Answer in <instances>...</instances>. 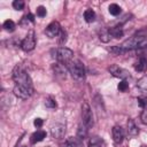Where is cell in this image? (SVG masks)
<instances>
[{"label":"cell","instance_id":"obj_33","mask_svg":"<svg viewBox=\"0 0 147 147\" xmlns=\"http://www.w3.org/2000/svg\"><path fill=\"white\" fill-rule=\"evenodd\" d=\"M62 147H71V146H70V145H68V144H67V145H64V146H62Z\"/></svg>","mask_w":147,"mask_h":147},{"label":"cell","instance_id":"obj_8","mask_svg":"<svg viewBox=\"0 0 147 147\" xmlns=\"http://www.w3.org/2000/svg\"><path fill=\"white\" fill-rule=\"evenodd\" d=\"M13 92L17 98H20L22 100H26L32 95L33 88H30V87H26V86H22V85H15Z\"/></svg>","mask_w":147,"mask_h":147},{"label":"cell","instance_id":"obj_17","mask_svg":"<svg viewBox=\"0 0 147 147\" xmlns=\"http://www.w3.org/2000/svg\"><path fill=\"white\" fill-rule=\"evenodd\" d=\"M84 20H85L87 23L94 22V20H95V13H94V10L91 9V8L86 9V10L84 11Z\"/></svg>","mask_w":147,"mask_h":147},{"label":"cell","instance_id":"obj_18","mask_svg":"<svg viewBox=\"0 0 147 147\" xmlns=\"http://www.w3.org/2000/svg\"><path fill=\"white\" fill-rule=\"evenodd\" d=\"M29 23H31V24H33L34 23V16L32 15V14H26L23 18H22V21H21V25L22 26H24V28H28L29 26Z\"/></svg>","mask_w":147,"mask_h":147},{"label":"cell","instance_id":"obj_4","mask_svg":"<svg viewBox=\"0 0 147 147\" xmlns=\"http://www.w3.org/2000/svg\"><path fill=\"white\" fill-rule=\"evenodd\" d=\"M53 57L61 64L67 65L74 57V52L70 48L67 47H59L54 51V55Z\"/></svg>","mask_w":147,"mask_h":147},{"label":"cell","instance_id":"obj_2","mask_svg":"<svg viewBox=\"0 0 147 147\" xmlns=\"http://www.w3.org/2000/svg\"><path fill=\"white\" fill-rule=\"evenodd\" d=\"M13 80L16 83L15 85H22V86L33 88L32 80H31L29 74L26 72V70L22 65H16L14 68V70H13Z\"/></svg>","mask_w":147,"mask_h":147},{"label":"cell","instance_id":"obj_9","mask_svg":"<svg viewBox=\"0 0 147 147\" xmlns=\"http://www.w3.org/2000/svg\"><path fill=\"white\" fill-rule=\"evenodd\" d=\"M45 33L48 38H55L61 33V26L59 24V22L53 21L52 23H49L45 30Z\"/></svg>","mask_w":147,"mask_h":147},{"label":"cell","instance_id":"obj_22","mask_svg":"<svg viewBox=\"0 0 147 147\" xmlns=\"http://www.w3.org/2000/svg\"><path fill=\"white\" fill-rule=\"evenodd\" d=\"M137 87L141 91H147V76H142L137 82Z\"/></svg>","mask_w":147,"mask_h":147},{"label":"cell","instance_id":"obj_32","mask_svg":"<svg viewBox=\"0 0 147 147\" xmlns=\"http://www.w3.org/2000/svg\"><path fill=\"white\" fill-rule=\"evenodd\" d=\"M17 147H28V146H24V145H18Z\"/></svg>","mask_w":147,"mask_h":147},{"label":"cell","instance_id":"obj_20","mask_svg":"<svg viewBox=\"0 0 147 147\" xmlns=\"http://www.w3.org/2000/svg\"><path fill=\"white\" fill-rule=\"evenodd\" d=\"M87 131H88V129L80 122L79 125H78V131H77L78 138H79V139H85L86 136H87Z\"/></svg>","mask_w":147,"mask_h":147},{"label":"cell","instance_id":"obj_5","mask_svg":"<svg viewBox=\"0 0 147 147\" xmlns=\"http://www.w3.org/2000/svg\"><path fill=\"white\" fill-rule=\"evenodd\" d=\"M82 123L87 129L93 126V114H92L91 107L87 102H84L82 105Z\"/></svg>","mask_w":147,"mask_h":147},{"label":"cell","instance_id":"obj_30","mask_svg":"<svg viewBox=\"0 0 147 147\" xmlns=\"http://www.w3.org/2000/svg\"><path fill=\"white\" fill-rule=\"evenodd\" d=\"M65 40H67V33L64 32V31H61V38H60V40H59V44H64L65 42Z\"/></svg>","mask_w":147,"mask_h":147},{"label":"cell","instance_id":"obj_21","mask_svg":"<svg viewBox=\"0 0 147 147\" xmlns=\"http://www.w3.org/2000/svg\"><path fill=\"white\" fill-rule=\"evenodd\" d=\"M2 28H3L6 31H8V32H13V31L15 30V28H16V24H15L14 21H11V20H7V21L3 22Z\"/></svg>","mask_w":147,"mask_h":147},{"label":"cell","instance_id":"obj_7","mask_svg":"<svg viewBox=\"0 0 147 147\" xmlns=\"http://www.w3.org/2000/svg\"><path fill=\"white\" fill-rule=\"evenodd\" d=\"M108 71L114 76V77H117L122 80H125L126 78H130V72L124 69V68H121L119 65L117 64H111L109 68H108Z\"/></svg>","mask_w":147,"mask_h":147},{"label":"cell","instance_id":"obj_29","mask_svg":"<svg viewBox=\"0 0 147 147\" xmlns=\"http://www.w3.org/2000/svg\"><path fill=\"white\" fill-rule=\"evenodd\" d=\"M140 119H141V122H142L144 124L147 125V108L142 110V113H141V115H140Z\"/></svg>","mask_w":147,"mask_h":147},{"label":"cell","instance_id":"obj_1","mask_svg":"<svg viewBox=\"0 0 147 147\" xmlns=\"http://www.w3.org/2000/svg\"><path fill=\"white\" fill-rule=\"evenodd\" d=\"M147 46V36H132L131 38L124 40L121 45H116L109 48L111 53L115 54H123L133 49L142 48Z\"/></svg>","mask_w":147,"mask_h":147},{"label":"cell","instance_id":"obj_12","mask_svg":"<svg viewBox=\"0 0 147 147\" xmlns=\"http://www.w3.org/2000/svg\"><path fill=\"white\" fill-rule=\"evenodd\" d=\"M134 70L138 72H144L147 70V57L141 56L136 63H134Z\"/></svg>","mask_w":147,"mask_h":147},{"label":"cell","instance_id":"obj_19","mask_svg":"<svg viewBox=\"0 0 147 147\" xmlns=\"http://www.w3.org/2000/svg\"><path fill=\"white\" fill-rule=\"evenodd\" d=\"M88 147H105L103 141L99 137H93L88 141Z\"/></svg>","mask_w":147,"mask_h":147},{"label":"cell","instance_id":"obj_26","mask_svg":"<svg viewBox=\"0 0 147 147\" xmlns=\"http://www.w3.org/2000/svg\"><path fill=\"white\" fill-rule=\"evenodd\" d=\"M117 87H118V91H121V92H126L127 88H129V84H127L126 80H121V83L118 84Z\"/></svg>","mask_w":147,"mask_h":147},{"label":"cell","instance_id":"obj_28","mask_svg":"<svg viewBox=\"0 0 147 147\" xmlns=\"http://www.w3.org/2000/svg\"><path fill=\"white\" fill-rule=\"evenodd\" d=\"M138 103L142 109L147 108V98L146 96H139L138 98Z\"/></svg>","mask_w":147,"mask_h":147},{"label":"cell","instance_id":"obj_3","mask_svg":"<svg viewBox=\"0 0 147 147\" xmlns=\"http://www.w3.org/2000/svg\"><path fill=\"white\" fill-rule=\"evenodd\" d=\"M67 69L76 80L82 82L85 79V76H86L85 67L79 60H71L67 64Z\"/></svg>","mask_w":147,"mask_h":147},{"label":"cell","instance_id":"obj_11","mask_svg":"<svg viewBox=\"0 0 147 147\" xmlns=\"http://www.w3.org/2000/svg\"><path fill=\"white\" fill-rule=\"evenodd\" d=\"M111 134H113V140H114V142H115L116 145H119V144L123 141V139H124V131H123V129H122L121 126H118V125H115V126L113 127Z\"/></svg>","mask_w":147,"mask_h":147},{"label":"cell","instance_id":"obj_15","mask_svg":"<svg viewBox=\"0 0 147 147\" xmlns=\"http://www.w3.org/2000/svg\"><path fill=\"white\" fill-rule=\"evenodd\" d=\"M46 138V132L42 131V130H37L32 136H31V142L32 144H36V142H40L42 141L44 139Z\"/></svg>","mask_w":147,"mask_h":147},{"label":"cell","instance_id":"obj_16","mask_svg":"<svg viewBox=\"0 0 147 147\" xmlns=\"http://www.w3.org/2000/svg\"><path fill=\"white\" fill-rule=\"evenodd\" d=\"M110 32H109V29H107V28H103V29H101L100 31H99V38H100V40L101 41H103V42H108L109 40H110Z\"/></svg>","mask_w":147,"mask_h":147},{"label":"cell","instance_id":"obj_34","mask_svg":"<svg viewBox=\"0 0 147 147\" xmlns=\"http://www.w3.org/2000/svg\"><path fill=\"white\" fill-rule=\"evenodd\" d=\"M141 147H147V145H144V146H141Z\"/></svg>","mask_w":147,"mask_h":147},{"label":"cell","instance_id":"obj_10","mask_svg":"<svg viewBox=\"0 0 147 147\" xmlns=\"http://www.w3.org/2000/svg\"><path fill=\"white\" fill-rule=\"evenodd\" d=\"M51 134L54 139H62L65 134V126L61 123H56L51 127Z\"/></svg>","mask_w":147,"mask_h":147},{"label":"cell","instance_id":"obj_13","mask_svg":"<svg viewBox=\"0 0 147 147\" xmlns=\"http://www.w3.org/2000/svg\"><path fill=\"white\" fill-rule=\"evenodd\" d=\"M126 132L130 137H136L138 133H139V129L138 126L136 125V123L133 122V119H129L127 121V129H126Z\"/></svg>","mask_w":147,"mask_h":147},{"label":"cell","instance_id":"obj_23","mask_svg":"<svg viewBox=\"0 0 147 147\" xmlns=\"http://www.w3.org/2000/svg\"><path fill=\"white\" fill-rule=\"evenodd\" d=\"M108 10H109V13H110L113 16H117V15L121 14V7H119L117 3H111V5H109Z\"/></svg>","mask_w":147,"mask_h":147},{"label":"cell","instance_id":"obj_25","mask_svg":"<svg viewBox=\"0 0 147 147\" xmlns=\"http://www.w3.org/2000/svg\"><path fill=\"white\" fill-rule=\"evenodd\" d=\"M24 6H25V2H24L23 0H15V1L13 2V7H14V9H16V10H22V9L24 8Z\"/></svg>","mask_w":147,"mask_h":147},{"label":"cell","instance_id":"obj_35","mask_svg":"<svg viewBox=\"0 0 147 147\" xmlns=\"http://www.w3.org/2000/svg\"><path fill=\"white\" fill-rule=\"evenodd\" d=\"M46 147H48V146H46Z\"/></svg>","mask_w":147,"mask_h":147},{"label":"cell","instance_id":"obj_31","mask_svg":"<svg viewBox=\"0 0 147 147\" xmlns=\"http://www.w3.org/2000/svg\"><path fill=\"white\" fill-rule=\"evenodd\" d=\"M42 123H44V121H42L41 118H36V119L33 121V124H34L36 127H41V126H42Z\"/></svg>","mask_w":147,"mask_h":147},{"label":"cell","instance_id":"obj_27","mask_svg":"<svg viewBox=\"0 0 147 147\" xmlns=\"http://www.w3.org/2000/svg\"><path fill=\"white\" fill-rule=\"evenodd\" d=\"M46 14H47V10H46V8H45L44 6H39V7H37V16H39V17H44V16H46Z\"/></svg>","mask_w":147,"mask_h":147},{"label":"cell","instance_id":"obj_24","mask_svg":"<svg viewBox=\"0 0 147 147\" xmlns=\"http://www.w3.org/2000/svg\"><path fill=\"white\" fill-rule=\"evenodd\" d=\"M45 106H46L47 108H51V109H54V108H56V107H57L56 101H55L52 96H48V98H46V99H45Z\"/></svg>","mask_w":147,"mask_h":147},{"label":"cell","instance_id":"obj_6","mask_svg":"<svg viewBox=\"0 0 147 147\" xmlns=\"http://www.w3.org/2000/svg\"><path fill=\"white\" fill-rule=\"evenodd\" d=\"M36 47V36H34V31L30 30L28 32V34L25 36V38L22 40L21 42V48L24 52H31L32 49H34Z\"/></svg>","mask_w":147,"mask_h":147},{"label":"cell","instance_id":"obj_14","mask_svg":"<svg viewBox=\"0 0 147 147\" xmlns=\"http://www.w3.org/2000/svg\"><path fill=\"white\" fill-rule=\"evenodd\" d=\"M109 32H110V36L114 37V38H121V37H123V34H124L122 24H117V25L110 28V29H109Z\"/></svg>","mask_w":147,"mask_h":147}]
</instances>
